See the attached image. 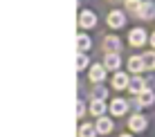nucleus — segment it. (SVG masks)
<instances>
[{
	"mask_svg": "<svg viewBox=\"0 0 155 137\" xmlns=\"http://www.w3.org/2000/svg\"><path fill=\"white\" fill-rule=\"evenodd\" d=\"M124 14H121V11H110L108 14V25H110V27H121V25H124Z\"/></svg>",
	"mask_w": 155,
	"mask_h": 137,
	"instance_id": "obj_4",
	"label": "nucleus"
},
{
	"mask_svg": "<svg viewBox=\"0 0 155 137\" xmlns=\"http://www.w3.org/2000/svg\"><path fill=\"white\" fill-rule=\"evenodd\" d=\"M104 77H106V70L101 65H94L92 70H90V79H92V81H101Z\"/></svg>",
	"mask_w": 155,
	"mask_h": 137,
	"instance_id": "obj_15",
	"label": "nucleus"
},
{
	"mask_svg": "<svg viewBox=\"0 0 155 137\" xmlns=\"http://www.w3.org/2000/svg\"><path fill=\"white\" fill-rule=\"evenodd\" d=\"M128 83H130V79H128L126 74H121V72H117L115 79H113V86L117 88V90H121V88H128Z\"/></svg>",
	"mask_w": 155,
	"mask_h": 137,
	"instance_id": "obj_7",
	"label": "nucleus"
},
{
	"mask_svg": "<svg viewBox=\"0 0 155 137\" xmlns=\"http://www.w3.org/2000/svg\"><path fill=\"white\" fill-rule=\"evenodd\" d=\"M128 67H130V72H140V70H144V61H142V56H133L130 61H128Z\"/></svg>",
	"mask_w": 155,
	"mask_h": 137,
	"instance_id": "obj_11",
	"label": "nucleus"
},
{
	"mask_svg": "<svg viewBox=\"0 0 155 137\" xmlns=\"http://www.w3.org/2000/svg\"><path fill=\"white\" fill-rule=\"evenodd\" d=\"M113 130V122L110 119H106V117H99V122H97V133L99 135H106V133H110Z\"/></svg>",
	"mask_w": 155,
	"mask_h": 137,
	"instance_id": "obj_5",
	"label": "nucleus"
},
{
	"mask_svg": "<svg viewBox=\"0 0 155 137\" xmlns=\"http://www.w3.org/2000/svg\"><path fill=\"white\" fill-rule=\"evenodd\" d=\"M104 97H106V88L94 86V88H92V99H104Z\"/></svg>",
	"mask_w": 155,
	"mask_h": 137,
	"instance_id": "obj_18",
	"label": "nucleus"
},
{
	"mask_svg": "<svg viewBox=\"0 0 155 137\" xmlns=\"http://www.w3.org/2000/svg\"><path fill=\"white\" fill-rule=\"evenodd\" d=\"M83 113H85V106L79 101V103H77V117H83Z\"/></svg>",
	"mask_w": 155,
	"mask_h": 137,
	"instance_id": "obj_22",
	"label": "nucleus"
},
{
	"mask_svg": "<svg viewBox=\"0 0 155 137\" xmlns=\"http://www.w3.org/2000/svg\"><path fill=\"white\" fill-rule=\"evenodd\" d=\"M106 50H110V54H115V50H119V38H115V36H108V38L104 41Z\"/></svg>",
	"mask_w": 155,
	"mask_h": 137,
	"instance_id": "obj_14",
	"label": "nucleus"
},
{
	"mask_svg": "<svg viewBox=\"0 0 155 137\" xmlns=\"http://www.w3.org/2000/svg\"><path fill=\"white\" fill-rule=\"evenodd\" d=\"M153 5L151 2H144L140 9H137V14H140V18H144V20H148V18H153Z\"/></svg>",
	"mask_w": 155,
	"mask_h": 137,
	"instance_id": "obj_9",
	"label": "nucleus"
},
{
	"mask_svg": "<svg viewBox=\"0 0 155 137\" xmlns=\"http://www.w3.org/2000/svg\"><path fill=\"white\" fill-rule=\"evenodd\" d=\"M77 45H79V50H88L90 47V38L85 34H79L77 36Z\"/></svg>",
	"mask_w": 155,
	"mask_h": 137,
	"instance_id": "obj_17",
	"label": "nucleus"
},
{
	"mask_svg": "<svg viewBox=\"0 0 155 137\" xmlns=\"http://www.w3.org/2000/svg\"><path fill=\"white\" fill-rule=\"evenodd\" d=\"M121 61H119V54H108L106 56V67L108 70H119Z\"/></svg>",
	"mask_w": 155,
	"mask_h": 137,
	"instance_id": "obj_10",
	"label": "nucleus"
},
{
	"mask_svg": "<svg viewBox=\"0 0 155 137\" xmlns=\"http://www.w3.org/2000/svg\"><path fill=\"white\" fill-rule=\"evenodd\" d=\"M153 101H155V97H153L151 90H144L140 94V103H142V106H148V103H153Z\"/></svg>",
	"mask_w": 155,
	"mask_h": 137,
	"instance_id": "obj_16",
	"label": "nucleus"
},
{
	"mask_svg": "<svg viewBox=\"0 0 155 137\" xmlns=\"http://www.w3.org/2000/svg\"><path fill=\"white\" fill-rule=\"evenodd\" d=\"M104 110H106L104 101H101V99H94V101H92V106H90V113H92L94 117H101V115H104Z\"/></svg>",
	"mask_w": 155,
	"mask_h": 137,
	"instance_id": "obj_12",
	"label": "nucleus"
},
{
	"mask_svg": "<svg viewBox=\"0 0 155 137\" xmlns=\"http://www.w3.org/2000/svg\"><path fill=\"white\" fill-rule=\"evenodd\" d=\"M121 137H133V135H121Z\"/></svg>",
	"mask_w": 155,
	"mask_h": 137,
	"instance_id": "obj_24",
	"label": "nucleus"
},
{
	"mask_svg": "<svg viewBox=\"0 0 155 137\" xmlns=\"http://www.w3.org/2000/svg\"><path fill=\"white\" fill-rule=\"evenodd\" d=\"M126 5H128V9H140L142 7L140 0H126Z\"/></svg>",
	"mask_w": 155,
	"mask_h": 137,
	"instance_id": "obj_21",
	"label": "nucleus"
},
{
	"mask_svg": "<svg viewBox=\"0 0 155 137\" xmlns=\"http://www.w3.org/2000/svg\"><path fill=\"white\" fill-rule=\"evenodd\" d=\"M97 135V126H90V124H83L79 128V137H94Z\"/></svg>",
	"mask_w": 155,
	"mask_h": 137,
	"instance_id": "obj_13",
	"label": "nucleus"
},
{
	"mask_svg": "<svg viewBox=\"0 0 155 137\" xmlns=\"http://www.w3.org/2000/svg\"><path fill=\"white\" fill-rule=\"evenodd\" d=\"M94 23H97V16L92 11H81V16H79V25L81 27H94Z\"/></svg>",
	"mask_w": 155,
	"mask_h": 137,
	"instance_id": "obj_1",
	"label": "nucleus"
},
{
	"mask_svg": "<svg viewBox=\"0 0 155 137\" xmlns=\"http://www.w3.org/2000/svg\"><path fill=\"white\" fill-rule=\"evenodd\" d=\"M110 113L113 115H124L126 113V101L124 99H115V101L110 103Z\"/></svg>",
	"mask_w": 155,
	"mask_h": 137,
	"instance_id": "obj_8",
	"label": "nucleus"
},
{
	"mask_svg": "<svg viewBox=\"0 0 155 137\" xmlns=\"http://www.w3.org/2000/svg\"><path fill=\"white\" fill-rule=\"evenodd\" d=\"M128 90H130L133 94H142L144 90H146V83H144V79H140V77L130 79V83H128Z\"/></svg>",
	"mask_w": 155,
	"mask_h": 137,
	"instance_id": "obj_2",
	"label": "nucleus"
},
{
	"mask_svg": "<svg viewBox=\"0 0 155 137\" xmlns=\"http://www.w3.org/2000/svg\"><path fill=\"white\" fill-rule=\"evenodd\" d=\"M128 126H130V130H144L146 128V119H144L142 115H135V117L128 122Z\"/></svg>",
	"mask_w": 155,
	"mask_h": 137,
	"instance_id": "obj_6",
	"label": "nucleus"
},
{
	"mask_svg": "<svg viewBox=\"0 0 155 137\" xmlns=\"http://www.w3.org/2000/svg\"><path fill=\"white\" fill-rule=\"evenodd\" d=\"M151 43H153V47H155V34L151 36Z\"/></svg>",
	"mask_w": 155,
	"mask_h": 137,
	"instance_id": "obj_23",
	"label": "nucleus"
},
{
	"mask_svg": "<svg viewBox=\"0 0 155 137\" xmlns=\"http://www.w3.org/2000/svg\"><path fill=\"white\" fill-rule=\"evenodd\" d=\"M85 65H88V59H85V56H81V54H79V56H77V70H83Z\"/></svg>",
	"mask_w": 155,
	"mask_h": 137,
	"instance_id": "obj_19",
	"label": "nucleus"
},
{
	"mask_svg": "<svg viewBox=\"0 0 155 137\" xmlns=\"http://www.w3.org/2000/svg\"><path fill=\"white\" fill-rule=\"evenodd\" d=\"M142 61H144V65H155V54H144Z\"/></svg>",
	"mask_w": 155,
	"mask_h": 137,
	"instance_id": "obj_20",
	"label": "nucleus"
},
{
	"mask_svg": "<svg viewBox=\"0 0 155 137\" xmlns=\"http://www.w3.org/2000/svg\"><path fill=\"white\" fill-rule=\"evenodd\" d=\"M128 41H130L133 45H144V41H146V34H144V29H133L130 34H128Z\"/></svg>",
	"mask_w": 155,
	"mask_h": 137,
	"instance_id": "obj_3",
	"label": "nucleus"
}]
</instances>
